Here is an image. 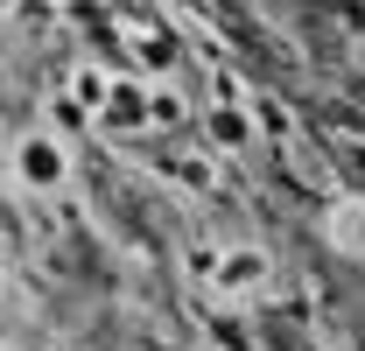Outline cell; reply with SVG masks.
<instances>
[{"label":"cell","mask_w":365,"mask_h":351,"mask_svg":"<svg viewBox=\"0 0 365 351\" xmlns=\"http://www.w3.org/2000/svg\"><path fill=\"white\" fill-rule=\"evenodd\" d=\"M274 281V260L260 253V246H232L225 260H218V274H211V288L225 295V302H253V295H267Z\"/></svg>","instance_id":"cell-1"},{"label":"cell","mask_w":365,"mask_h":351,"mask_svg":"<svg viewBox=\"0 0 365 351\" xmlns=\"http://www.w3.org/2000/svg\"><path fill=\"white\" fill-rule=\"evenodd\" d=\"M169 120H182V98L176 91H155V127H169Z\"/></svg>","instance_id":"cell-7"},{"label":"cell","mask_w":365,"mask_h":351,"mask_svg":"<svg viewBox=\"0 0 365 351\" xmlns=\"http://www.w3.org/2000/svg\"><path fill=\"white\" fill-rule=\"evenodd\" d=\"M218 351H260V345H253L239 323H218Z\"/></svg>","instance_id":"cell-6"},{"label":"cell","mask_w":365,"mask_h":351,"mask_svg":"<svg viewBox=\"0 0 365 351\" xmlns=\"http://www.w3.org/2000/svg\"><path fill=\"white\" fill-rule=\"evenodd\" d=\"M204 133H211L218 155H239V148H253V113L246 106H211L204 113Z\"/></svg>","instance_id":"cell-3"},{"label":"cell","mask_w":365,"mask_h":351,"mask_svg":"<svg viewBox=\"0 0 365 351\" xmlns=\"http://www.w3.org/2000/svg\"><path fill=\"white\" fill-rule=\"evenodd\" d=\"M98 120H106V127H120V133H134V127L155 120V98L134 91V85H113V98H106V113H98Z\"/></svg>","instance_id":"cell-4"},{"label":"cell","mask_w":365,"mask_h":351,"mask_svg":"<svg viewBox=\"0 0 365 351\" xmlns=\"http://www.w3.org/2000/svg\"><path fill=\"white\" fill-rule=\"evenodd\" d=\"M14 176H21L36 197L63 190V176H71V162H63V141H49V133H29V141H14Z\"/></svg>","instance_id":"cell-2"},{"label":"cell","mask_w":365,"mask_h":351,"mask_svg":"<svg viewBox=\"0 0 365 351\" xmlns=\"http://www.w3.org/2000/svg\"><path fill=\"white\" fill-rule=\"evenodd\" d=\"M323 232H330V246H337V253H351V260H365V204H337Z\"/></svg>","instance_id":"cell-5"}]
</instances>
